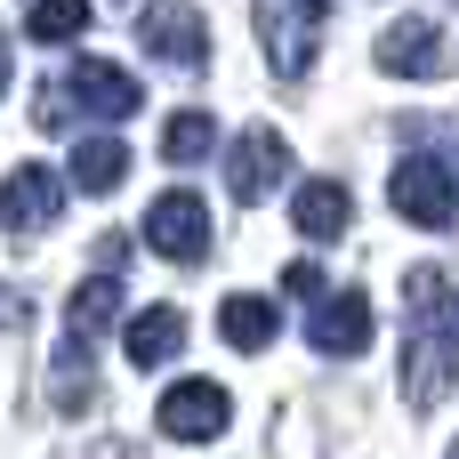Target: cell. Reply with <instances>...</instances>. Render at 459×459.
<instances>
[{
	"label": "cell",
	"instance_id": "cell-22",
	"mask_svg": "<svg viewBox=\"0 0 459 459\" xmlns=\"http://www.w3.org/2000/svg\"><path fill=\"white\" fill-rule=\"evenodd\" d=\"M0 89H8V40H0Z\"/></svg>",
	"mask_w": 459,
	"mask_h": 459
},
{
	"label": "cell",
	"instance_id": "cell-19",
	"mask_svg": "<svg viewBox=\"0 0 459 459\" xmlns=\"http://www.w3.org/2000/svg\"><path fill=\"white\" fill-rule=\"evenodd\" d=\"M97 379H89V339H65L56 347V411H89Z\"/></svg>",
	"mask_w": 459,
	"mask_h": 459
},
{
	"label": "cell",
	"instance_id": "cell-20",
	"mask_svg": "<svg viewBox=\"0 0 459 459\" xmlns=\"http://www.w3.org/2000/svg\"><path fill=\"white\" fill-rule=\"evenodd\" d=\"M282 299L315 307V299H323V274H315V266H290V274H282Z\"/></svg>",
	"mask_w": 459,
	"mask_h": 459
},
{
	"label": "cell",
	"instance_id": "cell-9",
	"mask_svg": "<svg viewBox=\"0 0 459 459\" xmlns=\"http://www.w3.org/2000/svg\"><path fill=\"white\" fill-rule=\"evenodd\" d=\"M56 210H65V178H56V169L24 161V169L0 178V226H8V234H48Z\"/></svg>",
	"mask_w": 459,
	"mask_h": 459
},
{
	"label": "cell",
	"instance_id": "cell-12",
	"mask_svg": "<svg viewBox=\"0 0 459 459\" xmlns=\"http://www.w3.org/2000/svg\"><path fill=\"white\" fill-rule=\"evenodd\" d=\"M347 218H355V202H347V186H339V178H307V186H299V202H290V226H299L307 242H339V234H347Z\"/></svg>",
	"mask_w": 459,
	"mask_h": 459
},
{
	"label": "cell",
	"instance_id": "cell-21",
	"mask_svg": "<svg viewBox=\"0 0 459 459\" xmlns=\"http://www.w3.org/2000/svg\"><path fill=\"white\" fill-rule=\"evenodd\" d=\"M0 323H24V299H8V290H0Z\"/></svg>",
	"mask_w": 459,
	"mask_h": 459
},
{
	"label": "cell",
	"instance_id": "cell-3",
	"mask_svg": "<svg viewBox=\"0 0 459 459\" xmlns=\"http://www.w3.org/2000/svg\"><path fill=\"white\" fill-rule=\"evenodd\" d=\"M250 16H258V48H266L274 81H307L315 73V48H323L331 0H250Z\"/></svg>",
	"mask_w": 459,
	"mask_h": 459
},
{
	"label": "cell",
	"instance_id": "cell-1",
	"mask_svg": "<svg viewBox=\"0 0 459 459\" xmlns=\"http://www.w3.org/2000/svg\"><path fill=\"white\" fill-rule=\"evenodd\" d=\"M403 307H411V339H403V403L428 411L444 403L459 379V299H452V274L420 266L403 282Z\"/></svg>",
	"mask_w": 459,
	"mask_h": 459
},
{
	"label": "cell",
	"instance_id": "cell-7",
	"mask_svg": "<svg viewBox=\"0 0 459 459\" xmlns=\"http://www.w3.org/2000/svg\"><path fill=\"white\" fill-rule=\"evenodd\" d=\"M145 250H161L169 266H202L210 258V202L202 194H161L153 210H145Z\"/></svg>",
	"mask_w": 459,
	"mask_h": 459
},
{
	"label": "cell",
	"instance_id": "cell-10",
	"mask_svg": "<svg viewBox=\"0 0 459 459\" xmlns=\"http://www.w3.org/2000/svg\"><path fill=\"white\" fill-rule=\"evenodd\" d=\"M379 73L428 81V73H452V48H444V32H436V24H420V16H395V24L379 32Z\"/></svg>",
	"mask_w": 459,
	"mask_h": 459
},
{
	"label": "cell",
	"instance_id": "cell-8",
	"mask_svg": "<svg viewBox=\"0 0 459 459\" xmlns=\"http://www.w3.org/2000/svg\"><path fill=\"white\" fill-rule=\"evenodd\" d=\"M282 178H290V145H282V129H242L234 153H226V194L250 210V202H266Z\"/></svg>",
	"mask_w": 459,
	"mask_h": 459
},
{
	"label": "cell",
	"instance_id": "cell-5",
	"mask_svg": "<svg viewBox=\"0 0 459 459\" xmlns=\"http://www.w3.org/2000/svg\"><path fill=\"white\" fill-rule=\"evenodd\" d=\"M137 40H145L153 65H178V73H202L210 65V24H202L194 0H153L137 16Z\"/></svg>",
	"mask_w": 459,
	"mask_h": 459
},
{
	"label": "cell",
	"instance_id": "cell-15",
	"mask_svg": "<svg viewBox=\"0 0 459 459\" xmlns=\"http://www.w3.org/2000/svg\"><path fill=\"white\" fill-rule=\"evenodd\" d=\"M113 315H121V274H113V266H97V274L65 299V339H97Z\"/></svg>",
	"mask_w": 459,
	"mask_h": 459
},
{
	"label": "cell",
	"instance_id": "cell-18",
	"mask_svg": "<svg viewBox=\"0 0 459 459\" xmlns=\"http://www.w3.org/2000/svg\"><path fill=\"white\" fill-rule=\"evenodd\" d=\"M24 32H32L40 48H65V40L89 32V0H32V8H24Z\"/></svg>",
	"mask_w": 459,
	"mask_h": 459
},
{
	"label": "cell",
	"instance_id": "cell-17",
	"mask_svg": "<svg viewBox=\"0 0 459 459\" xmlns=\"http://www.w3.org/2000/svg\"><path fill=\"white\" fill-rule=\"evenodd\" d=\"M210 145H218V121L210 113H169L161 121V161L194 169V161H210Z\"/></svg>",
	"mask_w": 459,
	"mask_h": 459
},
{
	"label": "cell",
	"instance_id": "cell-4",
	"mask_svg": "<svg viewBox=\"0 0 459 459\" xmlns=\"http://www.w3.org/2000/svg\"><path fill=\"white\" fill-rule=\"evenodd\" d=\"M387 202H395L403 226H428V234H444L459 218V186H452V169L436 153H403L395 178H387Z\"/></svg>",
	"mask_w": 459,
	"mask_h": 459
},
{
	"label": "cell",
	"instance_id": "cell-14",
	"mask_svg": "<svg viewBox=\"0 0 459 459\" xmlns=\"http://www.w3.org/2000/svg\"><path fill=\"white\" fill-rule=\"evenodd\" d=\"M274 331H282L274 299H250V290H234V299L218 307V339H226L234 355H266V347H274Z\"/></svg>",
	"mask_w": 459,
	"mask_h": 459
},
{
	"label": "cell",
	"instance_id": "cell-2",
	"mask_svg": "<svg viewBox=\"0 0 459 459\" xmlns=\"http://www.w3.org/2000/svg\"><path fill=\"white\" fill-rule=\"evenodd\" d=\"M145 105V89H137V73L129 65H113V56H81L65 81H56V97H40V121L56 129L65 113H97V121H129Z\"/></svg>",
	"mask_w": 459,
	"mask_h": 459
},
{
	"label": "cell",
	"instance_id": "cell-11",
	"mask_svg": "<svg viewBox=\"0 0 459 459\" xmlns=\"http://www.w3.org/2000/svg\"><path fill=\"white\" fill-rule=\"evenodd\" d=\"M307 339H315V355H363L371 347V299L363 290H323Z\"/></svg>",
	"mask_w": 459,
	"mask_h": 459
},
{
	"label": "cell",
	"instance_id": "cell-23",
	"mask_svg": "<svg viewBox=\"0 0 459 459\" xmlns=\"http://www.w3.org/2000/svg\"><path fill=\"white\" fill-rule=\"evenodd\" d=\"M452 459H459V444H452Z\"/></svg>",
	"mask_w": 459,
	"mask_h": 459
},
{
	"label": "cell",
	"instance_id": "cell-13",
	"mask_svg": "<svg viewBox=\"0 0 459 459\" xmlns=\"http://www.w3.org/2000/svg\"><path fill=\"white\" fill-rule=\"evenodd\" d=\"M178 347H186V315H178V307H145V315H129V331H121V355H129L137 371H161Z\"/></svg>",
	"mask_w": 459,
	"mask_h": 459
},
{
	"label": "cell",
	"instance_id": "cell-16",
	"mask_svg": "<svg viewBox=\"0 0 459 459\" xmlns=\"http://www.w3.org/2000/svg\"><path fill=\"white\" fill-rule=\"evenodd\" d=\"M65 178H73L81 194H113V186L129 178V145H121V137H81V145H73V169H65Z\"/></svg>",
	"mask_w": 459,
	"mask_h": 459
},
{
	"label": "cell",
	"instance_id": "cell-6",
	"mask_svg": "<svg viewBox=\"0 0 459 459\" xmlns=\"http://www.w3.org/2000/svg\"><path fill=\"white\" fill-rule=\"evenodd\" d=\"M153 420H161L169 444H218V436L234 428V395H226L218 379H178V387L153 403Z\"/></svg>",
	"mask_w": 459,
	"mask_h": 459
}]
</instances>
